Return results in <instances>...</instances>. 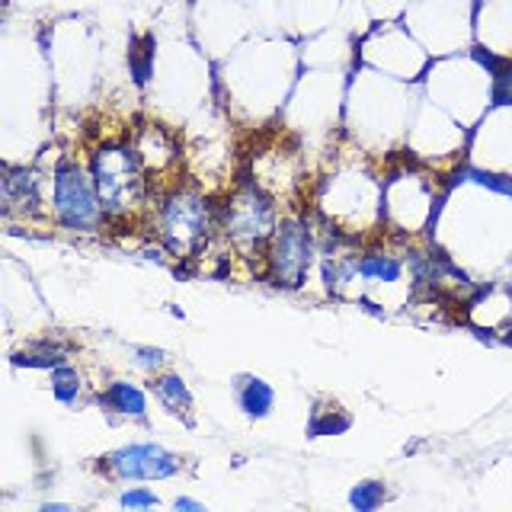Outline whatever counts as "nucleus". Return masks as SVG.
Wrapping results in <instances>:
<instances>
[{"label": "nucleus", "mask_w": 512, "mask_h": 512, "mask_svg": "<svg viewBox=\"0 0 512 512\" xmlns=\"http://www.w3.org/2000/svg\"><path fill=\"white\" fill-rule=\"evenodd\" d=\"M90 173L109 221L135 215L144 199V164L132 144H103L90 160Z\"/></svg>", "instance_id": "f257e3e1"}, {"label": "nucleus", "mask_w": 512, "mask_h": 512, "mask_svg": "<svg viewBox=\"0 0 512 512\" xmlns=\"http://www.w3.org/2000/svg\"><path fill=\"white\" fill-rule=\"evenodd\" d=\"M215 224L218 212H212L208 199L192 186H173L157 202V237L160 247L170 250L173 256L196 253Z\"/></svg>", "instance_id": "f03ea898"}, {"label": "nucleus", "mask_w": 512, "mask_h": 512, "mask_svg": "<svg viewBox=\"0 0 512 512\" xmlns=\"http://www.w3.org/2000/svg\"><path fill=\"white\" fill-rule=\"evenodd\" d=\"M52 215L64 231L80 234L103 231V224L109 221L93 173L74 160H61L52 173Z\"/></svg>", "instance_id": "7ed1b4c3"}, {"label": "nucleus", "mask_w": 512, "mask_h": 512, "mask_svg": "<svg viewBox=\"0 0 512 512\" xmlns=\"http://www.w3.org/2000/svg\"><path fill=\"white\" fill-rule=\"evenodd\" d=\"M314 256H317V240L311 224L301 218H282L266 244V256H263L266 279L276 288L295 292V288L308 282Z\"/></svg>", "instance_id": "20e7f679"}, {"label": "nucleus", "mask_w": 512, "mask_h": 512, "mask_svg": "<svg viewBox=\"0 0 512 512\" xmlns=\"http://www.w3.org/2000/svg\"><path fill=\"white\" fill-rule=\"evenodd\" d=\"M276 205L260 186H240L218 208V228L240 250H260L276 231Z\"/></svg>", "instance_id": "39448f33"}, {"label": "nucleus", "mask_w": 512, "mask_h": 512, "mask_svg": "<svg viewBox=\"0 0 512 512\" xmlns=\"http://www.w3.org/2000/svg\"><path fill=\"white\" fill-rule=\"evenodd\" d=\"M103 468L116 480H170L183 471V458L157 442H132L109 452Z\"/></svg>", "instance_id": "423d86ee"}, {"label": "nucleus", "mask_w": 512, "mask_h": 512, "mask_svg": "<svg viewBox=\"0 0 512 512\" xmlns=\"http://www.w3.org/2000/svg\"><path fill=\"white\" fill-rule=\"evenodd\" d=\"M234 394H237L240 410H244V416H250V420H266L272 407H276V391H272V384L266 378L237 375Z\"/></svg>", "instance_id": "0eeeda50"}, {"label": "nucleus", "mask_w": 512, "mask_h": 512, "mask_svg": "<svg viewBox=\"0 0 512 512\" xmlns=\"http://www.w3.org/2000/svg\"><path fill=\"white\" fill-rule=\"evenodd\" d=\"M100 404L109 413H119V416H132V420H144L148 416V394L144 388H138L135 381H109L106 391L100 394Z\"/></svg>", "instance_id": "6e6552de"}, {"label": "nucleus", "mask_w": 512, "mask_h": 512, "mask_svg": "<svg viewBox=\"0 0 512 512\" xmlns=\"http://www.w3.org/2000/svg\"><path fill=\"white\" fill-rule=\"evenodd\" d=\"M39 202V180L36 173L26 167H7L4 173V212H26V208H36Z\"/></svg>", "instance_id": "1a4fd4ad"}, {"label": "nucleus", "mask_w": 512, "mask_h": 512, "mask_svg": "<svg viewBox=\"0 0 512 512\" xmlns=\"http://www.w3.org/2000/svg\"><path fill=\"white\" fill-rule=\"evenodd\" d=\"M356 276L365 282H400L404 260L391 250H365L356 256Z\"/></svg>", "instance_id": "9d476101"}, {"label": "nucleus", "mask_w": 512, "mask_h": 512, "mask_svg": "<svg viewBox=\"0 0 512 512\" xmlns=\"http://www.w3.org/2000/svg\"><path fill=\"white\" fill-rule=\"evenodd\" d=\"M151 391L157 394V400L164 404L170 413H186L192 407V394L186 388V381L176 375V372H167V375H157Z\"/></svg>", "instance_id": "9b49d317"}, {"label": "nucleus", "mask_w": 512, "mask_h": 512, "mask_svg": "<svg viewBox=\"0 0 512 512\" xmlns=\"http://www.w3.org/2000/svg\"><path fill=\"white\" fill-rule=\"evenodd\" d=\"M80 391H84V381H80L77 368H71L68 362H61L52 368V394L61 404H77Z\"/></svg>", "instance_id": "f8f14e48"}, {"label": "nucleus", "mask_w": 512, "mask_h": 512, "mask_svg": "<svg viewBox=\"0 0 512 512\" xmlns=\"http://www.w3.org/2000/svg\"><path fill=\"white\" fill-rule=\"evenodd\" d=\"M384 500H388V487H384L381 480H359V484L349 490V506L359 512H375Z\"/></svg>", "instance_id": "ddd939ff"}, {"label": "nucleus", "mask_w": 512, "mask_h": 512, "mask_svg": "<svg viewBox=\"0 0 512 512\" xmlns=\"http://www.w3.org/2000/svg\"><path fill=\"white\" fill-rule=\"evenodd\" d=\"M61 362H68L64 359V349H58V346H36V349H26V352H16L13 356V365L16 368H48L52 372L55 365H61Z\"/></svg>", "instance_id": "4468645a"}, {"label": "nucleus", "mask_w": 512, "mask_h": 512, "mask_svg": "<svg viewBox=\"0 0 512 512\" xmlns=\"http://www.w3.org/2000/svg\"><path fill=\"white\" fill-rule=\"evenodd\" d=\"M349 426H352L349 416L340 407H333V410H314L308 432L311 436H336V432H346Z\"/></svg>", "instance_id": "2eb2a0df"}, {"label": "nucleus", "mask_w": 512, "mask_h": 512, "mask_svg": "<svg viewBox=\"0 0 512 512\" xmlns=\"http://www.w3.org/2000/svg\"><path fill=\"white\" fill-rule=\"evenodd\" d=\"M458 180H474L477 186H484L490 192H500V196H512V180L500 173H490V170H477V167H464L458 173Z\"/></svg>", "instance_id": "dca6fc26"}, {"label": "nucleus", "mask_w": 512, "mask_h": 512, "mask_svg": "<svg viewBox=\"0 0 512 512\" xmlns=\"http://www.w3.org/2000/svg\"><path fill=\"white\" fill-rule=\"evenodd\" d=\"M119 506L122 509H157L160 506V496L148 487H128L119 493Z\"/></svg>", "instance_id": "f3484780"}, {"label": "nucleus", "mask_w": 512, "mask_h": 512, "mask_svg": "<svg viewBox=\"0 0 512 512\" xmlns=\"http://www.w3.org/2000/svg\"><path fill=\"white\" fill-rule=\"evenodd\" d=\"M135 359H138V365L144 368V372H157V368H164L167 352L164 349H154V346H138L135 349Z\"/></svg>", "instance_id": "a211bd4d"}, {"label": "nucleus", "mask_w": 512, "mask_h": 512, "mask_svg": "<svg viewBox=\"0 0 512 512\" xmlns=\"http://www.w3.org/2000/svg\"><path fill=\"white\" fill-rule=\"evenodd\" d=\"M128 61H132V74H135V84H148L151 77V61H154V52H132L128 55Z\"/></svg>", "instance_id": "6ab92c4d"}, {"label": "nucleus", "mask_w": 512, "mask_h": 512, "mask_svg": "<svg viewBox=\"0 0 512 512\" xmlns=\"http://www.w3.org/2000/svg\"><path fill=\"white\" fill-rule=\"evenodd\" d=\"M173 509H186V512H205V506L199 500H189V496H176Z\"/></svg>", "instance_id": "aec40b11"}, {"label": "nucleus", "mask_w": 512, "mask_h": 512, "mask_svg": "<svg viewBox=\"0 0 512 512\" xmlns=\"http://www.w3.org/2000/svg\"><path fill=\"white\" fill-rule=\"evenodd\" d=\"M68 503H42V512H68Z\"/></svg>", "instance_id": "412c9836"}, {"label": "nucleus", "mask_w": 512, "mask_h": 512, "mask_svg": "<svg viewBox=\"0 0 512 512\" xmlns=\"http://www.w3.org/2000/svg\"><path fill=\"white\" fill-rule=\"evenodd\" d=\"M506 295H509V320H512V282H509V288H506Z\"/></svg>", "instance_id": "4be33fe9"}]
</instances>
